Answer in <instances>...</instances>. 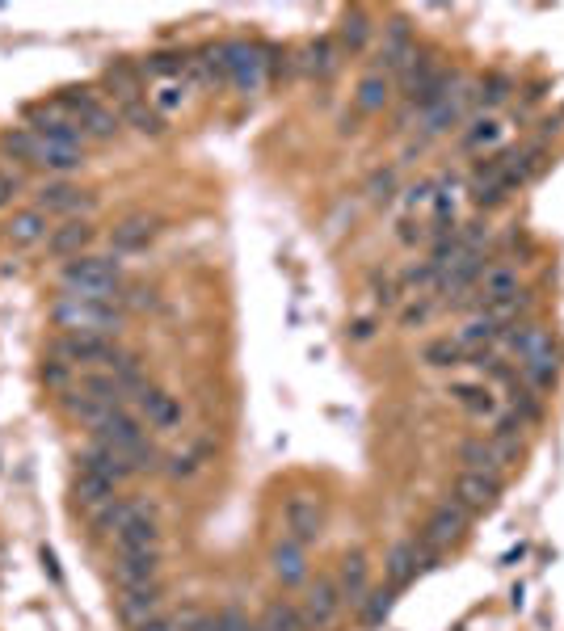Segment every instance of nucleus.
Here are the masks:
<instances>
[{"mask_svg":"<svg viewBox=\"0 0 564 631\" xmlns=\"http://www.w3.org/2000/svg\"><path fill=\"white\" fill-rule=\"evenodd\" d=\"M51 320L55 329L64 333H80V337H118L123 329V308L118 303H102V299H80V295H59L51 303Z\"/></svg>","mask_w":564,"mask_h":631,"instance_id":"obj_1","label":"nucleus"},{"mask_svg":"<svg viewBox=\"0 0 564 631\" xmlns=\"http://www.w3.org/2000/svg\"><path fill=\"white\" fill-rule=\"evenodd\" d=\"M64 291L68 295H80V299H102V303H114L118 295V282H123V261L114 253L110 257H93V253H80L64 266Z\"/></svg>","mask_w":564,"mask_h":631,"instance_id":"obj_2","label":"nucleus"},{"mask_svg":"<svg viewBox=\"0 0 564 631\" xmlns=\"http://www.w3.org/2000/svg\"><path fill=\"white\" fill-rule=\"evenodd\" d=\"M51 358L55 362H68V366H114L118 358V345L114 337H80V333H64L51 341Z\"/></svg>","mask_w":564,"mask_h":631,"instance_id":"obj_3","label":"nucleus"},{"mask_svg":"<svg viewBox=\"0 0 564 631\" xmlns=\"http://www.w3.org/2000/svg\"><path fill=\"white\" fill-rule=\"evenodd\" d=\"M341 606H346V598H341L337 581L320 577V581H312V585L304 589V598H299V615H304V627H308V631H325V627L337 623Z\"/></svg>","mask_w":564,"mask_h":631,"instance_id":"obj_4","label":"nucleus"},{"mask_svg":"<svg viewBox=\"0 0 564 631\" xmlns=\"http://www.w3.org/2000/svg\"><path fill=\"white\" fill-rule=\"evenodd\" d=\"M266 51L253 47V43H228L224 47V72L236 89H245V93H257L261 89V80H266Z\"/></svg>","mask_w":564,"mask_h":631,"instance_id":"obj_5","label":"nucleus"},{"mask_svg":"<svg viewBox=\"0 0 564 631\" xmlns=\"http://www.w3.org/2000/svg\"><path fill=\"white\" fill-rule=\"evenodd\" d=\"M468 510L451 497V501H442L438 510L430 514V522H426V535H421V547L426 552H442V547H455L459 539H463V531H468Z\"/></svg>","mask_w":564,"mask_h":631,"instance_id":"obj_6","label":"nucleus"},{"mask_svg":"<svg viewBox=\"0 0 564 631\" xmlns=\"http://www.w3.org/2000/svg\"><path fill=\"white\" fill-rule=\"evenodd\" d=\"M282 522H287V539H295L299 547H308L320 535V526H325V510H320L316 497L295 493L287 501V510H282Z\"/></svg>","mask_w":564,"mask_h":631,"instance_id":"obj_7","label":"nucleus"},{"mask_svg":"<svg viewBox=\"0 0 564 631\" xmlns=\"http://www.w3.org/2000/svg\"><path fill=\"white\" fill-rule=\"evenodd\" d=\"M160 606H165V589H160V581L152 585H131L118 594V619H123L127 627H139L160 615Z\"/></svg>","mask_w":564,"mask_h":631,"instance_id":"obj_8","label":"nucleus"},{"mask_svg":"<svg viewBox=\"0 0 564 631\" xmlns=\"http://www.w3.org/2000/svg\"><path fill=\"white\" fill-rule=\"evenodd\" d=\"M80 467H89V472H97L102 480H110L114 488L123 484V480H131L135 476V467H131V459L118 451V446H110V442H89L85 446V455H80Z\"/></svg>","mask_w":564,"mask_h":631,"instance_id":"obj_9","label":"nucleus"},{"mask_svg":"<svg viewBox=\"0 0 564 631\" xmlns=\"http://www.w3.org/2000/svg\"><path fill=\"white\" fill-rule=\"evenodd\" d=\"M501 497V484L497 476H480V472H459L455 480V501L463 505L468 514H489Z\"/></svg>","mask_w":564,"mask_h":631,"instance_id":"obj_10","label":"nucleus"},{"mask_svg":"<svg viewBox=\"0 0 564 631\" xmlns=\"http://www.w3.org/2000/svg\"><path fill=\"white\" fill-rule=\"evenodd\" d=\"M135 409H139V421L152 425V430H173V425L181 421V404H177V396L152 388V383L135 396Z\"/></svg>","mask_w":564,"mask_h":631,"instance_id":"obj_11","label":"nucleus"},{"mask_svg":"<svg viewBox=\"0 0 564 631\" xmlns=\"http://www.w3.org/2000/svg\"><path fill=\"white\" fill-rule=\"evenodd\" d=\"M426 568V547H421L417 539H405V543H396L388 560H384V573H388V585L392 589H405L409 581H417V573Z\"/></svg>","mask_w":564,"mask_h":631,"instance_id":"obj_12","label":"nucleus"},{"mask_svg":"<svg viewBox=\"0 0 564 631\" xmlns=\"http://www.w3.org/2000/svg\"><path fill=\"white\" fill-rule=\"evenodd\" d=\"M337 589L341 598H346L350 606H362L371 594V564L362 552H346L341 556V568H337Z\"/></svg>","mask_w":564,"mask_h":631,"instance_id":"obj_13","label":"nucleus"},{"mask_svg":"<svg viewBox=\"0 0 564 631\" xmlns=\"http://www.w3.org/2000/svg\"><path fill=\"white\" fill-rule=\"evenodd\" d=\"M156 577H160V552H118V560H114V581H118V589L152 585Z\"/></svg>","mask_w":564,"mask_h":631,"instance_id":"obj_14","label":"nucleus"},{"mask_svg":"<svg viewBox=\"0 0 564 631\" xmlns=\"http://www.w3.org/2000/svg\"><path fill=\"white\" fill-rule=\"evenodd\" d=\"M102 85L110 89V97H114L118 110L135 106V101H144V72H139L135 64H110V68L102 72Z\"/></svg>","mask_w":564,"mask_h":631,"instance_id":"obj_15","label":"nucleus"},{"mask_svg":"<svg viewBox=\"0 0 564 631\" xmlns=\"http://www.w3.org/2000/svg\"><path fill=\"white\" fill-rule=\"evenodd\" d=\"M139 514H144V505H139V501H131V497H110L106 505H97V510L89 514V518H93V535L114 539V535L123 531L131 518H139Z\"/></svg>","mask_w":564,"mask_h":631,"instance_id":"obj_16","label":"nucleus"},{"mask_svg":"<svg viewBox=\"0 0 564 631\" xmlns=\"http://www.w3.org/2000/svg\"><path fill=\"white\" fill-rule=\"evenodd\" d=\"M114 547H118V552H160V526H156L152 510L131 518L123 531L114 535Z\"/></svg>","mask_w":564,"mask_h":631,"instance_id":"obj_17","label":"nucleus"},{"mask_svg":"<svg viewBox=\"0 0 564 631\" xmlns=\"http://www.w3.org/2000/svg\"><path fill=\"white\" fill-rule=\"evenodd\" d=\"M93 240V223L89 219H68L59 228L47 232V253L51 257H80V249Z\"/></svg>","mask_w":564,"mask_h":631,"instance_id":"obj_18","label":"nucleus"},{"mask_svg":"<svg viewBox=\"0 0 564 631\" xmlns=\"http://www.w3.org/2000/svg\"><path fill=\"white\" fill-rule=\"evenodd\" d=\"M76 207H93V198L85 190L68 186V181H55V186H43L34 194V211H43V215H64Z\"/></svg>","mask_w":564,"mask_h":631,"instance_id":"obj_19","label":"nucleus"},{"mask_svg":"<svg viewBox=\"0 0 564 631\" xmlns=\"http://www.w3.org/2000/svg\"><path fill=\"white\" fill-rule=\"evenodd\" d=\"M47 215L43 211H34V207H26V211H17L9 223H5V240L13 244V249H30V244H38V240H47Z\"/></svg>","mask_w":564,"mask_h":631,"instance_id":"obj_20","label":"nucleus"},{"mask_svg":"<svg viewBox=\"0 0 564 631\" xmlns=\"http://www.w3.org/2000/svg\"><path fill=\"white\" fill-rule=\"evenodd\" d=\"M501 333H506V324H501L493 312H480V316H472L463 329L455 333V341L463 345L468 354H480L485 345H493V341H501Z\"/></svg>","mask_w":564,"mask_h":631,"instance_id":"obj_21","label":"nucleus"},{"mask_svg":"<svg viewBox=\"0 0 564 631\" xmlns=\"http://www.w3.org/2000/svg\"><path fill=\"white\" fill-rule=\"evenodd\" d=\"M270 568H274V577L282 585H299L308 577V564H304V547H299L295 539H282L274 552H270Z\"/></svg>","mask_w":564,"mask_h":631,"instance_id":"obj_22","label":"nucleus"},{"mask_svg":"<svg viewBox=\"0 0 564 631\" xmlns=\"http://www.w3.org/2000/svg\"><path fill=\"white\" fill-rule=\"evenodd\" d=\"M152 236H156V219L131 215V219H123V223H118V228L110 232V244H114V253H135V249H144Z\"/></svg>","mask_w":564,"mask_h":631,"instance_id":"obj_23","label":"nucleus"},{"mask_svg":"<svg viewBox=\"0 0 564 631\" xmlns=\"http://www.w3.org/2000/svg\"><path fill=\"white\" fill-rule=\"evenodd\" d=\"M72 497H76V505H85V510L93 514L97 505H106V501L114 497V484L102 480L97 472H89V467H80L76 480H72Z\"/></svg>","mask_w":564,"mask_h":631,"instance_id":"obj_24","label":"nucleus"},{"mask_svg":"<svg viewBox=\"0 0 564 631\" xmlns=\"http://www.w3.org/2000/svg\"><path fill=\"white\" fill-rule=\"evenodd\" d=\"M337 64H341V43H333V38H316V43L304 51V72L316 80L333 76Z\"/></svg>","mask_w":564,"mask_h":631,"instance_id":"obj_25","label":"nucleus"},{"mask_svg":"<svg viewBox=\"0 0 564 631\" xmlns=\"http://www.w3.org/2000/svg\"><path fill=\"white\" fill-rule=\"evenodd\" d=\"M388 97H392V80L384 76V72H367L358 80V93H354V101H358V110H384L388 106Z\"/></svg>","mask_w":564,"mask_h":631,"instance_id":"obj_26","label":"nucleus"},{"mask_svg":"<svg viewBox=\"0 0 564 631\" xmlns=\"http://www.w3.org/2000/svg\"><path fill=\"white\" fill-rule=\"evenodd\" d=\"M459 459H463V472H480V476H497L501 472V459L493 451V442H463L459 446Z\"/></svg>","mask_w":564,"mask_h":631,"instance_id":"obj_27","label":"nucleus"},{"mask_svg":"<svg viewBox=\"0 0 564 631\" xmlns=\"http://www.w3.org/2000/svg\"><path fill=\"white\" fill-rule=\"evenodd\" d=\"M451 396H455L468 413H476V417H493V413H497V400H493V392L485 388V383H455Z\"/></svg>","mask_w":564,"mask_h":631,"instance_id":"obj_28","label":"nucleus"},{"mask_svg":"<svg viewBox=\"0 0 564 631\" xmlns=\"http://www.w3.org/2000/svg\"><path fill=\"white\" fill-rule=\"evenodd\" d=\"M118 127H123V118H118V110H106L102 101H97V106L80 118V131H85L89 139H114Z\"/></svg>","mask_w":564,"mask_h":631,"instance_id":"obj_29","label":"nucleus"},{"mask_svg":"<svg viewBox=\"0 0 564 631\" xmlns=\"http://www.w3.org/2000/svg\"><path fill=\"white\" fill-rule=\"evenodd\" d=\"M257 627H261V631H308V627H304V615H299V606H287V602L266 606V615H261Z\"/></svg>","mask_w":564,"mask_h":631,"instance_id":"obj_30","label":"nucleus"},{"mask_svg":"<svg viewBox=\"0 0 564 631\" xmlns=\"http://www.w3.org/2000/svg\"><path fill=\"white\" fill-rule=\"evenodd\" d=\"M118 118L131 122V127H135L139 135H165V114H156V110L148 106V101H135V106L118 110Z\"/></svg>","mask_w":564,"mask_h":631,"instance_id":"obj_31","label":"nucleus"},{"mask_svg":"<svg viewBox=\"0 0 564 631\" xmlns=\"http://www.w3.org/2000/svg\"><path fill=\"white\" fill-rule=\"evenodd\" d=\"M38 169H47V173H72L85 165V156L72 152V148H55V144H43L38 148V160H34Z\"/></svg>","mask_w":564,"mask_h":631,"instance_id":"obj_32","label":"nucleus"},{"mask_svg":"<svg viewBox=\"0 0 564 631\" xmlns=\"http://www.w3.org/2000/svg\"><path fill=\"white\" fill-rule=\"evenodd\" d=\"M463 358H468V350H463L455 337H438L421 350V362H430V366H459Z\"/></svg>","mask_w":564,"mask_h":631,"instance_id":"obj_33","label":"nucleus"},{"mask_svg":"<svg viewBox=\"0 0 564 631\" xmlns=\"http://www.w3.org/2000/svg\"><path fill=\"white\" fill-rule=\"evenodd\" d=\"M392 606H396V589H392V585H388V589H375V594H367V602L358 606V610H362V623L379 627V623L392 615Z\"/></svg>","mask_w":564,"mask_h":631,"instance_id":"obj_34","label":"nucleus"},{"mask_svg":"<svg viewBox=\"0 0 564 631\" xmlns=\"http://www.w3.org/2000/svg\"><path fill=\"white\" fill-rule=\"evenodd\" d=\"M367 34H371V22H367V13L362 9H346V17H341V47H350L358 51L362 43H367Z\"/></svg>","mask_w":564,"mask_h":631,"instance_id":"obj_35","label":"nucleus"},{"mask_svg":"<svg viewBox=\"0 0 564 631\" xmlns=\"http://www.w3.org/2000/svg\"><path fill=\"white\" fill-rule=\"evenodd\" d=\"M186 97H190V85H186V80H160L156 93H152V110H156V114L177 110V106H186Z\"/></svg>","mask_w":564,"mask_h":631,"instance_id":"obj_36","label":"nucleus"},{"mask_svg":"<svg viewBox=\"0 0 564 631\" xmlns=\"http://www.w3.org/2000/svg\"><path fill=\"white\" fill-rule=\"evenodd\" d=\"M139 72H144V76H160V80H173V76H181V72H186V55L156 51V55H148L144 64H139Z\"/></svg>","mask_w":564,"mask_h":631,"instance_id":"obj_37","label":"nucleus"},{"mask_svg":"<svg viewBox=\"0 0 564 631\" xmlns=\"http://www.w3.org/2000/svg\"><path fill=\"white\" fill-rule=\"evenodd\" d=\"M5 148H9L17 160H26V165H34V160H38V148H43V139H38L30 127H13V131L5 135Z\"/></svg>","mask_w":564,"mask_h":631,"instance_id":"obj_38","label":"nucleus"},{"mask_svg":"<svg viewBox=\"0 0 564 631\" xmlns=\"http://www.w3.org/2000/svg\"><path fill=\"white\" fill-rule=\"evenodd\" d=\"M198 463H203V455H198V451H177V455H169V467H165V472H169L173 480H186V476L198 472Z\"/></svg>","mask_w":564,"mask_h":631,"instance_id":"obj_39","label":"nucleus"},{"mask_svg":"<svg viewBox=\"0 0 564 631\" xmlns=\"http://www.w3.org/2000/svg\"><path fill=\"white\" fill-rule=\"evenodd\" d=\"M497 135H501V127L493 118H485V122H476V131L463 139V144H468V148H489V144H497Z\"/></svg>","mask_w":564,"mask_h":631,"instance_id":"obj_40","label":"nucleus"},{"mask_svg":"<svg viewBox=\"0 0 564 631\" xmlns=\"http://www.w3.org/2000/svg\"><path fill=\"white\" fill-rule=\"evenodd\" d=\"M43 379L51 388H68V362H47L43 366Z\"/></svg>","mask_w":564,"mask_h":631,"instance_id":"obj_41","label":"nucleus"},{"mask_svg":"<svg viewBox=\"0 0 564 631\" xmlns=\"http://www.w3.org/2000/svg\"><path fill=\"white\" fill-rule=\"evenodd\" d=\"M400 320H405L409 329H413V324H426V320H430V303H417V308H409V312L400 316Z\"/></svg>","mask_w":564,"mask_h":631,"instance_id":"obj_42","label":"nucleus"},{"mask_svg":"<svg viewBox=\"0 0 564 631\" xmlns=\"http://www.w3.org/2000/svg\"><path fill=\"white\" fill-rule=\"evenodd\" d=\"M127 303H131V308H152L156 295H152V291H144V287H135V291L127 295Z\"/></svg>","mask_w":564,"mask_h":631,"instance_id":"obj_43","label":"nucleus"},{"mask_svg":"<svg viewBox=\"0 0 564 631\" xmlns=\"http://www.w3.org/2000/svg\"><path fill=\"white\" fill-rule=\"evenodd\" d=\"M135 631H177V623L165 619V615H156V619H148V623H139Z\"/></svg>","mask_w":564,"mask_h":631,"instance_id":"obj_44","label":"nucleus"},{"mask_svg":"<svg viewBox=\"0 0 564 631\" xmlns=\"http://www.w3.org/2000/svg\"><path fill=\"white\" fill-rule=\"evenodd\" d=\"M17 190V173H0V207L9 202V194Z\"/></svg>","mask_w":564,"mask_h":631,"instance_id":"obj_45","label":"nucleus"}]
</instances>
